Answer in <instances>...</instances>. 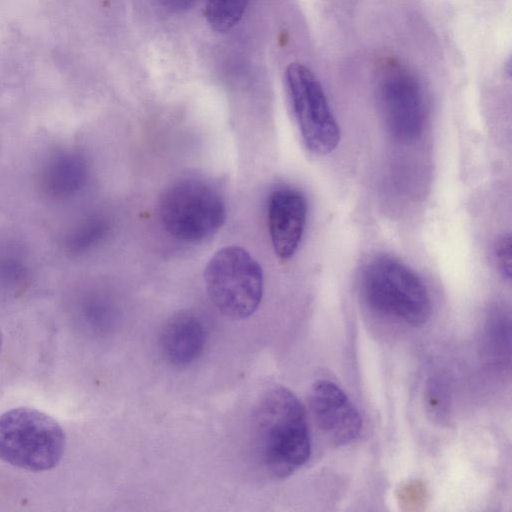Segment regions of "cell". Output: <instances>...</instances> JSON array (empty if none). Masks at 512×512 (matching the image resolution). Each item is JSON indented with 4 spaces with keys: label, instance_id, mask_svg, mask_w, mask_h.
Listing matches in <instances>:
<instances>
[{
    "label": "cell",
    "instance_id": "obj_13",
    "mask_svg": "<svg viewBox=\"0 0 512 512\" xmlns=\"http://www.w3.org/2000/svg\"><path fill=\"white\" fill-rule=\"evenodd\" d=\"M248 2L249 0H207L206 20L213 30L227 32L241 19Z\"/></svg>",
    "mask_w": 512,
    "mask_h": 512
},
{
    "label": "cell",
    "instance_id": "obj_2",
    "mask_svg": "<svg viewBox=\"0 0 512 512\" xmlns=\"http://www.w3.org/2000/svg\"><path fill=\"white\" fill-rule=\"evenodd\" d=\"M360 295L376 313L418 327L431 315L429 290L421 277L399 259L380 255L370 259L359 278Z\"/></svg>",
    "mask_w": 512,
    "mask_h": 512
},
{
    "label": "cell",
    "instance_id": "obj_10",
    "mask_svg": "<svg viewBox=\"0 0 512 512\" xmlns=\"http://www.w3.org/2000/svg\"><path fill=\"white\" fill-rule=\"evenodd\" d=\"M206 342V329L202 320L192 313L173 316L160 335V348L164 358L172 365L186 366L202 353Z\"/></svg>",
    "mask_w": 512,
    "mask_h": 512
},
{
    "label": "cell",
    "instance_id": "obj_12",
    "mask_svg": "<svg viewBox=\"0 0 512 512\" xmlns=\"http://www.w3.org/2000/svg\"><path fill=\"white\" fill-rule=\"evenodd\" d=\"M108 230L107 222L99 216H90L81 220L67 234L65 250L72 255H79L97 245Z\"/></svg>",
    "mask_w": 512,
    "mask_h": 512
},
{
    "label": "cell",
    "instance_id": "obj_6",
    "mask_svg": "<svg viewBox=\"0 0 512 512\" xmlns=\"http://www.w3.org/2000/svg\"><path fill=\"white\" fill-rule=\"evenodd\" d=\"M285 83L307 149L317 155L333 152L340 142V128L316 75L306 65L294 62L286 68Z\"/></svg>",
    "mask_w": 512,
    "mask_h": 512
},
{
    "label": "cell",
    "instance_id": "obj_1",
    "mask_svg": "<svg viewBox=\"0 0 512 512\" xmlns=\"http://www.w3.org/2000/svg\"><path fill=\"white\" fill-rule=\"evenodd\" d=\"M254 416L266 471L282 479L299 470L311 452L308 423L299 399L285 387H273L261 398Z\"/></svg>",
    "mask_w": 512,
    "mask_h": 512
},
{
    "label": "cell",
    "instance_id": "obj_14",
    "mask_svg": "<svg viewBox=\"0 0 512 512\" xmlns=\"http://www.w3.org/2000/svg\"><path fill=\"white\" fill-rule=\"evenodd\" d=\"M487 346L493 356H503L509 351L510 322L509 317L501 310L493 311L487 320Z\"/></svg>",
    "mask_w": 512,
    "mask_h": 512
},
{
    "label": "cell",
    "instance_id": "obj_11",
    "mask_svg": "<svg viewBox=\"0 0 512 512\" xmlns=\"http://www.w3.org/2000/svg\"><path fill=\"white\" fill-rule=\"evenodd\" d=\"M87 178L85 157L78 151L66 150L46 162L40 174V186L49 197L63 200L77 194Z\"/></svg>",
    "mask_w": 512,
    "mask_h": 512
},
{
    "label": "cell",
    "instance_id": "obj_15",
    "mask_svg": "<svg viewBox=\"0 0 512 512\" xmlns=\"http://www.w3.org/2000/svg\"><path fill=\"white\" fill-rule=\"evenodd\" d=\"M25 261L13 248L0 252V275L9 279H19L25 274Z\"/></svg>",
    "mask_w": 512,
    "mask_h": 512
},
{
    "label": "cell",
    "instance_id": "obj_5",
    "mask_svg": "<svg viewBox=\"0 0 512 512\" xmlns=\"http://www.w3.org/2000/svg\"><path fill=\"white\" fill-rule=\"evenodd\" d=\"M204 281L211 302L231 319L249 317L261 302L262 268L241 247L226 246L219 249L206 264Z\"/></svg>",
    "mask_w": 512,
    "mask_h": 512
},
{
    "label": "cell",
    "instance_id": "obj_9",
    "mask_svg": "<svg viewBox=\"0 0 512 512\" xmlns=\"http://www.w3.org/2000/svg\"><path fill=\"white\" fill-rule=\"evenodd\" d=\"M307 213L306 198L299 190L282 186L270 193L267 203L268 231L279 259L288 260L296 253L304 234Z\"/></svg>",
    "mask_w": 512,
    "mask_h": 512
},
{
    "label": "cell",
    "instance_id": "obj_17",
    "mask_svg": "<svg viewBox=\"0 0 512 512\" xmlns=\"http://www.w3.org/2000/svg\"><path fill=\"white\" fill-rule=\"evenodd\" d=\"M160 4L172 12H183L190 9L196 0H158Z\"/></svg>",
    "mask_w": 512,
    "mask_h": 512
},
{
    "label": "cell",
    "instance_id": "obj_4",
    "mask_svg": "<svg viewBox=\"0 0 512 512\" xmlns=\"http://www.w3.org/2000/svg\"><path fill=\"white\" fill-rule=\"evenodd\" d=\"M65 451V433L42 411L17 407L0 415V459L28 470L54 468Z\"/></svg>",
    "mask_w": 512,
    "mask_h": 512
},
{
    "label": "cell",
    "instance_id": "obj_7",
    "mask_svg": "<svg viewBox=\"0 0 512 512\" xmlns=\"http://www.w3.org/2000/svg\"><path fill=\"white\" fill-rule=\"evenodd\" d=\"M379 102L386 129L395 140L411 142L422 134L426 121L424 90L407 66L396 60L383 66Z\"/></svg>",
    "mask_w": 512,
    "mask_h": 512
},
{
    "label": "cell",
    "instance_id": "obj_3",
    "mask_svg": "<svg viewBox=\"0 0 512 512\" xmlns=\"http://www.w3.org/2000/svg\"><path fill=\"white\" fill-rule=\"evenodd\" d=\"M158 209L166 232L185 243L210 239L226 220L221 192L212 183L196 177L171 183L163 191Z\"/></svg>",
    "mask_w": 512,
    "mask_h": 512
},
{
    "label": "cell",
    "instance_id": "obj_8",
    "mask_svg": "<svg viewBox=\"0 0 512 512\" xmlns=\"http://www.w3.org/2000/svg\"><path fill=\"white\" fill-rule=\"evenodd\" d=\"M309 406L322 433L335 445H347L361 432V416L345 392L329 380L316 381Z\"/></svg>",
    "mask_w": 512,
    "mask_h": 512
},
{
    "label": "cell",
    "instance_id": "obj_16",
    "mask_svg": "<svg viewBox=\"0 0 512 512\" xmlns=\"http://www.w3.org/2000/svg\"><path fill=\"white\" fill-rule=\"evenodd\" d=\"M493 259L501 276L507 280L511 278V238L509 235L501 236L493 245Z\"/></svg>",
    "mask_w": 512,
    "mask_h": 512
}]
</instances>
